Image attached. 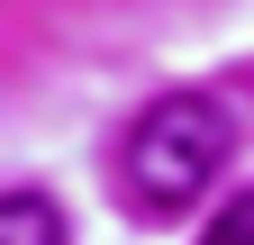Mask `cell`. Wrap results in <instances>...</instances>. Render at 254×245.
Here are the masks:
<instances>
[{"label": "cell", "instance_id": "6da1fadb", "mask_svg": "<svg viewBox=\"0 0 254 245\" xmlns=\"http://www.w3.org/2000/svg\"><path fill=\"white\" fill-rule=\"evenodd\" d=\"M236 155V109L218 100V91H164L136 127H127V191H136V209H190L209 191L218 173H227Z\"/></svg>", "mask_w": 254, "mask_h": 245}, {"label": "cell", "instance_id": "7a4b0ae2", "mask_svg": "<svg viewBox=\"0 0 254 245\" xmlns=\"http://www.w3.org/2000/svg\"><path fill=\"white\" fill-rule=\"evenodd\" d=\"M0 245H64L55 191H0Z\"/></svg>", "mask_w": 254, "mask_h": 245}, {"label": "cell", "instance_id": "3957f363", "mask_svg": "<svg viewBox=\"0 0 254 245\" xmlns=\"http://www.w3.org/2000/svg\"><path fill=\"white\" fill-rule=\"evenodd\" d=\"M200 245H254V191H236L227 209H218V218L200 227Z\"/></svg>", "mask_w": 254, "mask_h": 245}]
</instances>
